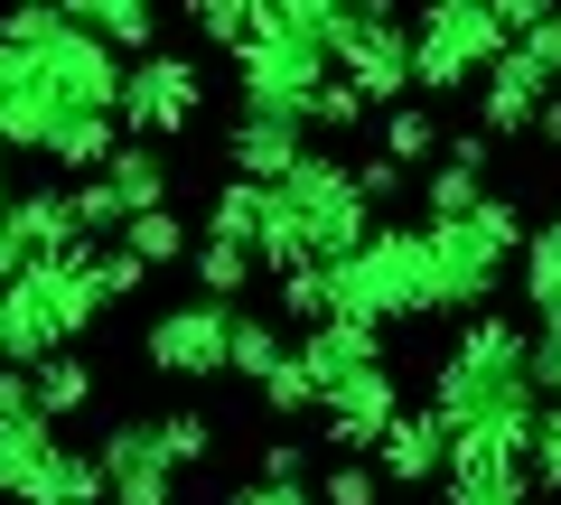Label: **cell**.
<instances>
[{
	"mask_svg": "<svg viewBox=\"0 0 561 505\" xmlns=\"http://www.w3.org/2000/svg\"><path fill=\"white\" fill-rule=\"evenodd\" d=\"M160 449H169V468H206V449H216V422H206L197 403L160 412Z\"/></svg>",
	"mask_w": 561,
	"mask_h": 505,
	"instance_id": "f546056e",
	"label": "cell"
},
{
	"mask_svg": "<svg viewBox=\"0 0 561 505\" xmlns=\"http://www.w3.org/2000/svg\"><path fill=\"white\" fill-rule=\"evenodd\" d=\"M515 290H524V309H534V319H561V234H552V225H534V234H524Z\"/></svg>",
	"mask_w": 561,
	"mask_h": 505,
	"instance_id": "cb8c5ba5",
	"label": "cell"
},
{
	"mask_svg": "<svg viewBox=\"0 0 561 505\" xmlns=\"http://www.w3.org/2000/svg\"><path fill=\"white\" fill-rule=\"evenodd\" d=\"M103 187H113L122 216H160V206H169V150H140L131 141L113 169H103Z\"/></svg>",
	"mask_w": 561,
	"mask_h": 505,
	"instance_id": "44dd1931",
	"label": "cell"
},
{
	"mask_svg": "<svg viewBox=\"0 0 561 505\" xmlns=\"http://www.w3.org/2000/svg\"><path fill=\"white\" fill-rule=\"evenodd\" d=\"M57 422L47 412H20V422H0V496L10 505H38V486H47V468H57Z\"/></svg>",
	"mask_w": 561,
	"mask_h": 505,
	"instance_id": "9a60e30c",
	"label": "cell"
},
{
	"mask_svg": "<svg viewBox=\"0 0 561 505\" xmlns=\"http://www.w3.org/2000/svg\"><path fill=\"white\" fill-rule=\"evenodd\" d=\"M225 505H319V486H262V478H243Z\"/></svg>",
	"mask_w": 561,
	"mask_h": 505,
	"instance_id": "ab89813d",
	"label": "cell"
},
{
	"mask_svg": "<svg viewBox=\"0 0 561 505\" xmlns=\"http://www.w3.org/2000/svg\"><path fill=\"white\" fill-rule=\"evenodd\" d=\"M300 365H309V385H319V403H328L346 375L383 365V337H375V328H356V319H328V328H309V337H300Z\"/></svg>",
	"mask_w": 561,
	"mask_h": 505,
	"instance_id": "e0dca14e",
	"label": "cell"
},
{
	"mask_svg": "<svg viewBox=\"0 0 561 505\" xmlns=\"http://www.w3.org/2000/svg\"><path fill=\"white\" fill-rule=\"evenodd\" d=\"M66 20L84 28V38L94 47H113L122 66H140V57H160V10H150V0H66Z\"/></svg>",
	"mask_w": 561,
	"mask_h": 505,
	"instance_id": "5bb4252c",
	"label": "cell"
},
{
	"mask_svg": "<svg viewBox=\"0 0 561 505\" xmlns=\"http://www.w3.org/2000/svg\"><path fill=\"white\" fill-rule=\"evenodd\" d=\"M225 160H234L243 187H280L290 169L309 160V122H300V113H262V103H243L234 131H225Z\"/></svg>",
	"mask_w": 561,
	"mask_h": 505,
	"instance_id": "30bf717a",
	"label": "cell"
},
{
	"mask_svg": "<svg viewBox=\"0 0 561 505\" xmlns=\"http://www.w3.org/2000/svg\"><path fill=\"white\" fill-rule=\"evenodd\" d=\"M20 412H38V403H28V375H20V365H0V422H20Z\"/></svg>",
	"mask_w": 561,
	"mask_h": 505,
	"instance_id": "b9f144b4",
	"label": "cell"
},
{
	"mask_svg": "<svg viewBox=\"0 0 561 505\" xmlns=\"http://www.w3.org/2000/svg\"><path fill=\"white\" fill-rule=\"evenodd\" d=\"M375 478H383V486H440V478H449V422H440L431 403H421V412L402 403L393 431L375 440Z\"/></svg>",
	"mask_w": 561,
	"mask_h": 505,
	"instance_id": "4fadbf2b",
	"label": "cell"
},
{
	"mask_svg": "<svg viewBox=\"0 0 561 505\" xmlns=\"http://www.w3.org/2000/svg\"><path fill=\"white\" fill-rule=\"evenodd\" d=\"M375 150L402 169V179H412V169L431 179V169H440V150H449V131H440V113H431V103L412 94V103H393V113L375 122Z\"/></svg>",
	"mask_w": 561,
	"mask_h": 505,
	"instance_id": "d6986e66",
	"label": "cell"
},
{
	"mask_svg": "<svg viewBox=\"0 0 561 505\" xmlns=\"http://www.w3.org/2000/svg\"><path fill=\"white\" fill-rule=\"evenodd\" d=\"M0 225L28 243V263H57V253H76V243H84V234H76V197H66V187H47V179L20 187Z\"/></svg>",
	"mask_w": 561,
	"mask_h": 505,
	"instance_id": "2e32d148",
	"label": "cell"
},
{
	"mask_svg": "<svg viewBox=\"0 0 561 505\" xmlns=\"http://www.w3.org/2000/svg\"><path fill=\"white\" fill-rule=\"evenodd\" d=\"M328 76H337L328 47L290 38V28H280V0H272V28L234 57V94H243V103H262V113H300V122H309V103H319Z\"/></svg>",
	"mask_w": 561,
	"mask_h": 505,
	"instance_id": "8992f818",
	"label": "cell"
},
{
	"mask_svg": "<svg viewBox=\"0 0 561 505\" xmlns=\"http://www.w3.org/2000/svg\"><path fill=\"white\" fill-rule=\"evenodd\" d=\"M365 122H383V113H375V103H365L346 76H328L319 103H309V131H365Z\"/></svg>",
	"mask_w": 561,
	"mask_h": 505,
	"instance_id": "4dcf8cb0",
	"label": "cell"
},
{
	"mask_svg": "<svg viewBox=\"0 0 561 505\" xmlns=\"http://www.w3.org/2000/svg\"><path fill=\"white\" fill-rule=\"evenodd\" d=\"M431 234V282H440V319H478L486 290L515 272L524 253V206L515 197H486L468 225H421Z\"/></svg>",
	"mask_w": 561,
	"mask_h": 505,
	"instance_id": "3957f363",
	"label": "cell"
},
{
	"mask_svg": "<svg viewBox=\"0 0 561 505\" xmlns=\"http://www.w3.org/2000/svg\"><path fill=\"white\" fill-rule=\"evenodd\" d=\"M122 253H131L140 272H160V263H187V253H197V234H187L179 206H160V216H131V225H122Z\"/></svg>",
	"mask_w": 561,
	"mask_h": 505,
	"instance_id": "484cf974",
	"label": "cell"
},
{
	"mask_svg": "<svg viewBox=\"0 0 561 505\" xmlns=\"http://www.w3.org/2000/svg\"><path fill=\"white\" fill-rule=\"evenodd\" d=\"M66 122L76 113H66V94L38 76V57H20V47L0 38V150H47Z\"/></svg>",
	"mask_w": 561,
	"mask_h": 505,
	"instance_id": "9c48e42d",
	"label": "cell"
},
{
	"mask_svg": "<svg viewBox=\"0 0 561 505\" xmlns=\"http://www.w3.org/2000/svg\"><path fill=\"white\" fill-rule=\"evenodd\" d=\"M187 263H197V300H216V309H243V290L262 282V253H243V243H206L197 234Z\"/></svg>",
	"mask_w": 561,
	"mask_h": 505,
	"instance_id": "7402d4cb",
	"label": "cell"
},
{
	"mask_svg": "<svg viewBox=\"0 0 561 505\" xmlns=\"http://www.w3.org/2000/svg\"><path fill=\"white\" fill-rule=\"evenodd\" d=\"M431 412L449 431H496V422H534L542 393H534V328L505 319V309H478L459 319L449 356L431 365Z\"/></svg>",
	"mask_w": 561,
	"mask_h": 505,
	"instance_id": "6da1fadb",
	"label": "cell"
},
{
	"mask_svg": "<svg viewBox=\"0 0 561 505\" xmlns=\"http://www.w3.org/2000/svg\"><path fill=\"white\" fill-rule=\"evenodd\" d=\"M197 113H206V66H187L179 47H160V57H140L131 76H122V103H113L122 141H140V150H160L169 131H187Z\"/></svg>",
	"mask_w": 561,
	"mask_h": 505,
	"instance_id": "5b68a950",
	"label": "cell"
},
{
	"mask_svg": "<svg viewBox=\"0 0 561 505\" xmlns=\"http://www.w3.org/2000/svg\"><path fill=\"white\" fill-rule=\"evenodd\" d=\"M122 150H131V141H122V122H113V113H76L57 141L38 150V160H47V169H66V187H84V179H103Z\"/></svg>",
	"mask_w": 561,
	"mask_h": 505,
	"instance_id": "ac0fdd59",
	"label": "cell"
},
{
	"mask_svg": "<svg viewBox=\"0 0 561 505\" xmlns=\"http://www.w3.org/2000/svg\"><path fill=\"white\" fill-rule=\"evenodd\" d=\"M28 403H38L47 422H76V412L94 403V365L84 356H47L38 375H28Z\"/></svg>",
	"mask_w": 561,
	"mask_h": 505,
	"instance_id": "4316f807",
	"label": "cell"
},
{
	"mask_svg": "<svg viewBox=\"0 0 561 505\" xmlns=\"http://www.w3.org/2000/svg\"><path fill=\"white\" fill-rule=\"evenodd\" d=\"M375 496H383L375 459H328L319 468V505H375Z\"/></svg>",
	"mask_w": 561,
	"mask_h": 505,
	"instance_id": "d6a6232c",
	"label": "cell"
},
{
	"mask_svg": "<svg viewBox=\"0 0 561 505\" xmlns=\"http://www.w3.org/2000/svg\"><path fill=\"white\" fill-rule=\"evenodd\" d=\"M486 150H496V141H486L478 122H468V131H449V150H440V160H459V169H478V179H486Z\"/></svg>",
	"mask_w": 561,
	"mask_h": 505,
	"instance_id": "60d3db41",
	"label": "cell"
},
{
	"mask_svg": "<svg viewBox=\"0 0 561 505\" xmlns=\"http://www.w3.org/2000/svg\"><path fill=\"white\" fill-rule=\"evenodd\" d=\"M187 28H197L206 47H225V57H243V47L272 28V0H197V10H187Z\"/></svg>",
	"mask_w": 561,
	"mask_h": 505,
	"instance_id": "d4e9b609",
	"label": "cell"
},
{
	"mask_svg": "<svg viewBox=\"0 0 561 505\" xmlns=\"http://www.w3.org/2000/svg\"><path fill=\"white\" fill-rule=\"evenodd\" d=\"M337 319L356 328H421V319H440V282H431V234L421 225H375L365 234V253H346L337 272Z\"/></svg>",
	"mask_w": 561,
	"mask_h": 505,
	"instance_id": "7a4b0ae2",
	"label": "cell"
},
{
	"mask_svg": "<svg viewBox=\"0 0 561 505\" xmlns=\"http://www.w3.org/2000/svg\"><path fill=\"white\" fill-rule=\"evenodd\" d=\"M272 319H290L300 337L328 328V319H337V282H328V272H280V282H272Z\"/></svg>",
	"mask_w": 561,
	"mask_h": 505,
	"instance_id": "f1b7e54d",
	"label": "cell"
},
{
	"mask_svg": "<svg viewBox=\"0 0 561 505\" xmlns=\"http://www.w3.org/2000/svg\"><path fill=\"white\" fill-rule=\"evenodd\" d=\"M290 356H300V337H290L272 309H234V356H225V375H243V385H272Z\"/></svg>",
	"mask_w": 561,
	"mask_h": 505,
	"instance_id": "ffe728a7",
	"label": "cell"
},
{
	"mask_svg": "<svg viewBox=\"0 0 561 505\" xmlns=\"http://www.w3.org/2000/svg\"><path fill=\"white\" fill-rule=\"evenodd\" d=\"M253 393H262V412H272V422H300V412H319V385H309V365H300V356L280 365L272 385H253Z\"/></svg>",
	"mask_w": 561,
	"mask_h": 505,
	"instance_id": "836d02e7",
	"label": "cell"
},
{
	"mask_svg": "<svg viewBox=\"0 0 561 505\" xmlns=\"http://www.w3.org/2000/svg\"><path fill=\"white\" fill-rule=\"evenodd\" d=\"M542 141H561V94H552V103H542Z\"/></svg>",
	"mask_w": 561,
	"mask_h": 505,
	"instance_id": "ee69618b",
	"label": "cell"
},
{
	"mask_svg": "<svg viewBox=\"0 0 561 505\" xmlns=\"http://www.w3.org/2000/svg\"><path fill=\"white\" fill-rule=\"evenodd\" d=\"M505 20L496 0H431L412 20V94L440 103V94H478V76L505 57Z\"/></svg>",
	"mask_w": 561,
	"mask_h": 505,
	"instance_id": "277c9868",
	"label": "cell"
},
{
	"mask_svg": "<svg viewBox=\"0 0 561 505\" xmlns=\"http://www.w3.org/2000/svg\"><path fill=\"white\" fill-rule=\"evenodd\" d=\"M253 478H262V486H309V440H300V431H272Z\"/></svg>",
	"mask_w": 561,
	"mask_h": 505,
	"instance_id": "e575fe53",
	"label": "cell"
},
{
	"mask_svg": "<svg viewBox=\"0 0 561 505\" xmlns=\"http://www.w3.org/2000/svg\"><path fill=\"white\" fill-rule=\"evenodd\" d=\"M346 169H356V197H365V206H393V197H402V169L383 160V150H365V160H346Z\"/></svg>",
	"mask_w": 561,
	"mask_h": 505,
	"instance_id": "74e56055",
	"label": "cell"
},
{
	"mask_svg": "<svg viewBox=\"0 0 561 505\" xmlns=\"http://www.w3.org/2000/svg\"><path fill=\"white\" fill-rule=\"evenodd\" d=\"M66 197H76V234H84V243H122V225H131V216L113 206V187H103V179L66 187Z\"/></svg>",
	"mask_w": 561,
	"mask_h": 505,
	"instance_id": "1f68e13d",
	"label": "cell"
},
{
	"mask_svg": "<svg viewBox=\"0 0 561 505\" xmlns=\"http://www.w3.org/2000/svg\"><path fill=\"white\" fill-rule=\"evenodd\" d=\"M486 197H496V187H486L478 169H459V160H440L431 179H421V216H431V225H468Z\"/></svg>",
	"mask_w": 561,
	"mask_h": 505,
	"instance_id": "83f0119b",
	"label": "cell"
},
{
	"mask_svg": "<svg viewBox=\"0 0 561 505\" xmlns=\"http://www.w3.org/2000/svg\"><path fill=\"white\" fill-rule=\"evenodd\" d=\"M534 393L561 403V319H534Z\"/></svg>",
	"mask_w": 561,
	"mask_h": 505,
	"instance_id": "8d00e7d4",
	"label": "cell"
},
{
	"mask_svg": "<svg viewBox=\"0 0 561 505\" xmlns=\"http://www.w3.org/2000/svg\"><path fill=\"white\" fill-rule=\"evenodd\" d=\"M225 356H234V309H216V300H179L140 328V365L169 375V385H216Z\"/></svg>",
	"mask_w": 561,
	"mask_h": 505,
	"instance_id": "52a82bcc",
	"label": "cell"
},
{
	"mask_svg": "<svg viewBox=\"0 0 561 505\" xmlns=\"http://www.w3.org/2000/svg\"><path fill=\"white\" fill-rule=\"evenodd\" d=\"M140 282H150V272H140L131 253H122V243H103V253H94V300H103V309H122Z\"/></svg>",
	"mask_w": 561,
	"mask_h": 505,
	"instance_id": "d590c367",
	"label": "cell"
},
{
	"mask_svg": "<svg viewBox=\"0 0 561 505\" xmlns=\"http://www.w3.org/2000/svg\"><path fill=\"white\" fill-rule=\"evenodd\" d=\"M20 272H28V243H20V234H10V225H0V290L20 282Z\"/></svg>",
	"mask_w": 561,
	"mask_h": 505,
	"instance_id": "7bdbcfd3",
	"label": "cell"
},
{
	"mask_svg": "<svg viewBox=\"0 0 561 505\" xmlns=\"http://www.w3.org/2000/svg\"><path fill=\"white\" fill-rule=\"evenodd\" d=\"M468 103H478V131H486V141H524V131H542V103H552V84H542L534 66L505 47V57L478 76V94H468Z\"/></svg>",
	"mask_w": 561,
	"mask_h": 505,
	"instance_id": "7c38bea8",
	"label": "cell"
},
{
	"mask_svg": "<svg viewBox=\"0 0 561 505\" xmlns=\"http://www.w3.org/2000/svg\"><path fill=\"white\" fill-rule=\"evenodd\" d=\"M328 66H337V76L356 84L375 113L412 103V28H402L393 10H356V28H346V47H337Z\"/></svg>",
	"mask_w": 561,
	"mask_h": 505,
	"instance_id": "ba28073f",
	"label": "cell"
},
{
	"mask_svg": "<svg viewBox=\"0 0 561 505\" xmlns=\"http://www.w3.org/2000/svg\"><path fill=\"white\" fill-rule=\"evenodd\" d=\"M262 197H272V187L225 179L216 197H206V225H197V234H206V243H243V253H262Z\"/></svg>",
	"mask_w": 561,
	"mask_h": 505,
	"instance_id": "603a6c76",
	"label": "cell"
},
{
	"mask_svg": "<svg viewBox=\"0 0 561 505\" xmlns=\"http://www.w3.org/2000/svg\"><path fill=\"white\" fill-rule=\"evenodd\" d=\"M534 486L561 496V403H542V431H534Z\"/></svg>",
	"mask_w": 561,
	"mask_h": 505,
	"instance_id": "f35d334b",
	"label": "cell"
},
{
	"mask_svg": "<svg viewBox=\"0 0 561 505\" xmlns=\"http://www.w3.org/2000/svg\"><path fill=\"white\" fill-rule=\"evenodd\" d=\"M94 459H103V496L113 505H169V486H179V468L160 449V422H113Z\"/></svg>",
	"mask_w": 561,
	"mask_h": 505,
	"instance_id": "8fae6325",
	"label": "cell"
}]
</instances>
